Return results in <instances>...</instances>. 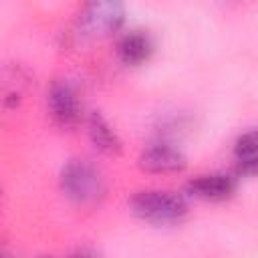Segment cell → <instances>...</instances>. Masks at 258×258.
I'll list each match as a JSON object with an SVG mask.
<instances>
[{
	"label": "cell",
	"instance_id": "obj_2",
	"mask_svg": "<svg viewBox=\"0 0 258 258\" xmlns=\"http://www.w3.org/2000/svg\"><path fill=\"white\" fill-rule=\"evenodd\" d=\"M131 210L135 216H139L143 220L165 224V222L179 220L185 214L187 206H185L183 198H179L177 194L147 189V191H139L131 198Z\"/></svg>",
	"mask_w": 258,
	"mask_h": 258
},
{
	"label": "cell",
	"instance_id": "obj_10",
	"mask_svg": "<svg viewBox=\"0 0 258 258\" xmlns=\"http://www.w3.org/2000/svg\"><path fill=\"white\" fill-rule=\"evenodd\" d=\"M240 171L248 173V175H258V155H254L250 159H242L240 161Z\"/></svg>",
	"mask_w": 258,
	"mask_h": 258
},
{
	"label": "cell",
	"instance_id": "obj_5",
	"mask_svg": "<svg viewBox=\"0 0 258 258\" xmlns=\"http://www.w3.org/2000/svg\"><path fill=\"white\" fill-rule=\"evenodd\" d=\"M141 169L149 173H173L185 167V157L181 151L169 145H151L139 157Z\"/></svg>",
	"mask_w": 258,
	"mask_h": 258
},
{
	"label": "cell",
	"instance_id": "obj_1",
	"mask_svg": "<svg viewBox=\"0 0 258 258\" xmlns=\"http://www.w3.org/2000/svg\"><path fill=\"white\" fill-rule=\"evenodd\" d=\"M60 185L67 198L77 204H95L105 194V179L101 171L89 161H69L60 173Z\"/></svg>",
	"mask_w": 258,
	"mask_h": 258
},
{
	"label": "cell",
	"instance_id": "obj_3",
	"mask_svg": "<svg viewBox=\"0 0 258 258\" xmlns=\"http://www.w3.org/2000/svg\"><path fill=\"white\" fill-rule=\"evenodd\" d=\"M123 22V6L119 2H91L79 14V32L87 38H103Z\"/></svg>",
	"mask_w": 258,
	"mask_h": 258
},
{
	"label": "cell",
	"instance_id": "obj_4",
	"mask_svg": "<svg viewBox=\"0 0 258 258\" xmlns=\"http://www.w3.org/2000/svg\"><path fill=\"white\" fill-rule=\"evenodd\" d=\"M48 113H50V119L62 129L77 125L81 117V107H79L77 93L69 83L64 81L52 83L48 91Z\"/></svg>",
	"mask_w": 258,
	"mask_h": 258
},
{
	"label": "cell",
	"instance_id": "obj_8",
	"mask_svg": "<svg viewBox=\"0 0 258 258\" xmlns=\"http://www.w3.org/2000/svg\"><path fill=\"white\" fill-rule=\"evenodd\" d=\"M89 135H91V141L95 143V147H99L101 151L119 153L121 141H119L117 133L111 129V125L99 113H93L89 117Z\"/></svg>",
	"mask_w": 258,
	"mask_h": 258
},
{
	"label": "cell",
	"instance_id": "obj_11",
	"mask_svg": "<svg viewBox=\"0 0 258 258\" xmlns=\"http://www.w3.org/2000/svg\"><path fill=\"white\" fill-rule=\"evenodd\" d=\"M69 258H97V254H93L91 250H77V252H73Z\"/></svg>",
	"mask_w": 258,
	"mask_h": 258
},
{
	"label": "cell",
	"instance_id": "obj_6",
	"mask_svg": "<svg viewBox=\"0 0 258 258\" xmlns=\"http://www.w3.org/2000/svg\"><path fill=\"white\" fill-rule=\"evenodd\" d=\"M236 189V181L230 175L224 173H212V175H200L194 181L187 183V191L200 200L208 202H222L228 200Z\"/></svg>",
	"mask_w": 258,
	"mask_h": 258
},
{
	"label": "cell",
	"instance_id": "obj_9",
	"mask_svg": "<svg viewBox=\"0 0 258 258\" xmlns=\"http://www.w3.org/2000/svg\"><path fill=\"white\" fill-rule=\"evenodd\" d=\"M234 149H236V155L240 157V161L258 155V127L246 131L244 135H240Z\"/></svg>",
	"mask_w": 258,
	"mask_h": 258
},
{
	"label": "cell",
	"instance_id": "obj_7",
	"mask_svg": "<svg viewBox=\"0 0 258 258\" xmlns=\"http://www.w3.org/2000/svg\"><path fill=\"white\" fill-rule=\"evenodd\" d=\"M151 40L147 34L139 32V30H133L129 34H125L119 44H117V52H119V58L125 62V64H141L149 58L151 54Z\"/></svg>",
	"mask_w": 258,
	"mask_h": 258
}]
</instances>
